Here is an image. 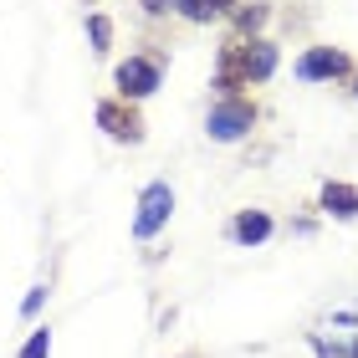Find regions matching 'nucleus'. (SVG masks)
Instances as JSON below:
<instances>
[{
	"label": "nucleus",
	"mask_w": 358,
	"mask_h": 358,
	"mask_svg": "<svg viewBox=\"0 0 358 358\" xmlns=\"http://www.w3.org/2000/svg\"><path fill=\"white\" fill-rule=\"evenodd\" d=\"M159 83H164V67H159V57H149V52H134V57H123L118 67H113V87H118L123 103L154 97Z\"/></svg>",
	"instance_id": "1"
},
{
	"label": "nucleus",
	"mask_w": 358,
	"mask_h": 358,
	"mask_svg": "<svg viewBox=\"0 0 358 358\" xmlns=\"http://www.w3.org/2000/svg\"><path fill=\"white\" fill-rule=\"evenodd\" d=\"M256 128V103L251 97H215L205 113V134L215 138V143H236V138H246Z\"/></svg>",
	"instance_id": "2"
},
{
	"label": "nucleus",
	"mask_w": 358,
	"mask_h": 358,
	"mask_svg": "<svg viewBox=\"0 0 358 358\" xmlns=\"http://www.w3.org/2000/svg\"><path fill=\"white\" fill-rule=\"evenodd\" d=\"M169 215H174V189L164 185V179L143 185V194H138V215H134V236H138V241H154V236L169 225Z\"/></svg>",
	"instance_id": "3"
},
{
	"label": "nucleus",
	"mask_w": 358,
	"mask_h": 358,
	"mask_svg": "<svg viewBox=\"0 0 358 358\" xmlns=\"http://www.w3.org/2000/svg\"><path fill=\"white\" fill-rule=\"evenodd\" d=\"M297 77L302 83H338V77H353V62L338 46H307L297 57Z\"/></svg>",
	"instance_id": "4"
},
{
	"label": "nucleus",
	"mask_w": 358,
	"mask_h": 358,
	"mask_svg": "<svg viewBox=\"0 0 358 358\" xmlns=\"http://www.w3.org/2000/svg\"><path fill=\"white\" fill-rule=\"evenodd\" d=\"M97 128H103L108 138H118V143H138V138H143L138 113H134V103H123V97H108V103H97Z\"/></svg>",
	"instance_id": "5"
},
{
	"label": "nucleus",
	"mask_w": 358,
	"mask_h": 358,
	"mask_svg": "<svg viewBox=\"0 0 358 358\" xmlns=\"http://www.w3.org/2000/svg\"><path fill=\"white\" fill-rule=\"evenodd\" d=\"M271 215L266 210H241V215L231 220V241L236 246H262V241H271Z\"/></svg>",
	"instance_id": "6"
},
{
	"label": "nucleus",
	"mask_w": 358,
	"mask_h": 358,
	"mask_svg": "<svg viewBox=\"0 0 358 358\" xmlns=\"http://www.w3.org/2000/svg\"><path fill=\"white\" fill-rule=\"evenodd\" d=\"M174 10L194 26H210V21H220V15H236L241 0H174Z\"/></svg>",
	"instance_id": "7"
},
{
	"label": "nucleus",
	"mask_w": 358,
	"mask_h": 358,
	"mask_svg": "<svg viewBox=\"0 0 358 358\" xmlns=\"http://www.w3.org/2000/svg\"><path fill=\"white\" fill-rule=\"evenodd\" d=\"M322 210L338 215V220H353L358 215V189L343 185V179H328V185H322Z\"/></svg>",
	"instance_id": "8"
},
{
	"label": "nucleus",
	"mask_w": 358,
	"mask_h": 358,
	"mask_svg": "<svg viewBox=\"0 0 358 358\" xmlns=\"http://www.w3.org/2000/svg\"><path fill=\"white\" fill-rule=\"evenodd\" d=\"M271 21V6H241L236 10V31H241V41H256V31H262Z\"/></svg>",
	"instance_id": "9"
},
{
	"label": "nucleus",
	"mask_w": 358,
	"mask_h": 358,
	"mask_svg": "<svg viewBox=\"0 0 358 358\" xmlns=\"http://www.w3.org/2000/svg\"><path fill=\"white\" fill-rule=\"evenodd\" d=\"M87 41H92V52H108V46H113V21H108L103 10L87 15Z\"/></svg>",
	"instance_id": "10"
},
{
	"label": "nucleus",
	"mask_w": 358,
	"mask_h": 358,
	"mask_svg": "<svg viewBox=\"0 0 358 358\" xmlns=\"http://www.w3.org/2000/svg\"><path fill=\"white\" fill-rule=\"evenodd\" d=\"M46 353H52V328H31V338L21 343L15 358H46Z\"/></svg>",
	"instance_id": "11"
},
{
	"label": "nucleus",
	"mask_w": 358,
	"mask_h": 358,
	"mask_svg": "<svg viewBox=\"0 0 358 358\" xmlns=\"http://www.w3.org/2000/svg\"><path fill=\"white\" fill-rule=\"evenodd\" d=\"M41 302H46V287H31V292H26V302H21V317H36V313H41Z\"/></svg>",
	"instance_id": "12"
},
{
	"label": "nucleus",
	"mask_w": 358,
	"mask_h": 358,
	"mask_svg": "<svg viewBox=\"0 0 358 358\" xmlns=\"http://www.w3.org/2000/svg\"><path fill=\"white\" fill-rule=\"evenodd\" d=\"M138 10L149 15V21H159V15H169V10H174V0H138Z\"/></svg>",
	"instance_id": "13"
},
{
	"label": "nucleus",
	"mask_w": 358,
	"mask_h": 358,
	"mask_svg": "<svg viewBox=\"0 0 358 358\" xmlns=\"http://www.w3.org/2000/svg\"><path fill=\"white\" fill-rule=\"evenodd\" d=\"M353 97H358V72H353Z\"/></svg>",
	"instance_id": "14"
}]
</instances>
